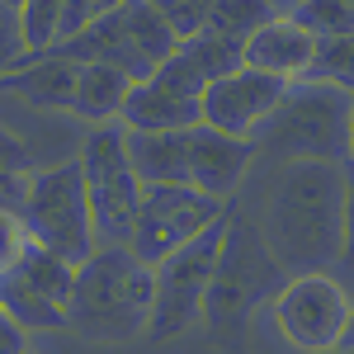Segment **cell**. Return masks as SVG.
I'll return each instance as SVG.
<instances>
[{"mask_svg": "<svg viewBox=\"0 0 354 354\" xmlns=\"http://www.w3.org/2000/svg\"><path fill=\"white\" fill-rule=\"evenodd\" d=\"M19 222L28 232V245L57 255L62 265H85L95 255V232H90V208H85L81 165L62 161L48 170H33L19 203Z\"/></svg>", "mask_w": 354, "mask_h": 354, "instance_id": "cell-5", "label": "cell"}, {"mask_svg": "<svg viewBox=\"0 0 354 354\" xmlns=\"http://www.w3.org/2000/svg\"><path fill=\"white\" fill-rule=\"evenodd\" d=\"M255 232L274 265L288 274H330L350 245V175L345 165L288 161L279 165Z\"/></svg>", "mask_w": 354, "mask_h": 354, "instance_id": "cell-1", "label": "cell"}, {"mask_svg": "<svg viewBox=\"0 0 354 354\" xmlns=\"http://www.w3.org/2000/svg\"><path fill=\"white\" fill-rule=\"evenodd\" d=\"M24 354H33V350H24Z\"/></svg>", "mask_w": 354, "mask_h": 354, "instance_id": "cell-28", "label": "cell"}, {"mask_svg": "<svg viewBox=\"0 0 354 354\" xmlns=\"http://www.w3.org/2000/svg\"><path fill=\"white\" fill-rule=\"evenodd\" d=\"M255 156L270 151L279 165L288 161H350V90L322 81H298L283 90L279 109L255 128Z\"/></svg>", "mask_w": 354, "mask_h": 354, "instance_id": "cell-3", "label": "cell"}, {"mask_svg": "<svg viewBox=\"0 0 354 354\" xmlns=\"http://www.w3.org/2000/svg\"><path fill=\"white\" fill-rule=\"evenodd\" d=\"M203 90H208V76L175 48L147 81H137L128 90L118 128L123 133H189V128H198Z\"/></svg>", "mask_w": 354, "mask_h": 354, "instance_id": "cell-9", "label": "cell"}, {"mask_svg": "<svg viewBox=\"0 0 354 354\" xmlns=\"http://www.w3.org/2000/svg\"><path fill=\"white\" fill-rule=\"evenodd\" d=\"M57 15H62V0H28V5H19L24 57H48L57 48Z\"/></svg>", "mask_w": 354, "mask_h": 354, "instance_id": "cell-22", "label": "cell"}, {"mask_svg": "<svg viewBox=\"0 0 354 354\" xmlns=\"http://www.w3.org/2000/svg\"><path fill=\"white\" fill-rule=\"evenodd\" d=\"M24 250H28V232H24V222H19V213L0 208V274L15 270Z\"/></svg>", "mask_w": 354, "mask_h": 354, "instance_id": "cell-25", "label": "cell"}, {"mask_svg": "<svg viewBox=\"0 0 354 354\" xmlns=\"http://www.w3.org/2000/svg\"><path fill=\"white\" fill-rule=\"evenodd\" d=\"M24 62V43H19V5H0V76H10Z\"/></svg>", "mask_w": 354, "mask_h": 354, "instance_id": "cell-26", "label": "cell"}, {"mask_svg": "<svg viewBox=\"0 0 354 354\" xmlns=\"http://www.w3.org/2000/svg\"><path fill=\"white\" fill-rule=\"evenodd\" d=\"M156 5H161L170 33H175V48L208 33V0H156Z\"/></svg>", "mask_w": 354, "mask_h": 354, "instance_id": "cell-24", "label": "cell"}, {"mask_svg": "<svg viewBox=\"0 0 354 354\" xmlns=\"http://www.w3.org/2000/svg\"><path fill=\"white\" fill-rule=\"evenodd\" d=\"M71 279L76 270L62 265L57 255L28 245L19 265L0 274V317H10L24 330H62L66 326V302H71Z\"/></svg>", "mask_w": 354, "mask_h": 354, "instance_id": "cell-11", "label": "cell"}, {"mask_svg": "<svg viewBox=\"0 0 354 354\" xmlns=\"http://www.w3.org/2000/svg\"><path fill=\"white\" fill-rule=\"evenodd\" d=\"M28 180H33V156H28V147L0 123V208L19 213Z\"/></svg>", "mask_w": 354, "mask_h": 354, "instance_id": "cell-21", "label": "cell"}, {"mask_svg": "<svg viewBox=\"0 0 354 354\" xmlns=\"http://www.w3.org/2000/svg\"><path fill=\"white\" fill-rule=\"evenodd\" d=\"M350 62H354L350 38H326V43H317V57H312V66H307V81L350 90Z\"/></svg>", "mask_w": 354, "mask_h": 354, "instance_id": "cell-23", "label": "cell"}, {"mask_svg": "<svg viewBox=\"0 0 354 354\" xmlns=\"http://www.w3.org/2000/svg\"><path fill=\"white\" fill-rule=\"evenodd\" d=\"M312 57H317V38L302 33V28L283 15V5H279L274 19H265V24L241 43V66L245 71H260V76H270V81H279V85L307 81Z\"/></svg>", "mask_w": 354, "mask_h": 354, "instance_id": "cell-14", "label": "cell"}, {"mask_svg": "<svg viewBox=\"0 0 354 354\" xmlns=\"http://www.w3.org/2000/svg\"><path fill=\"white\" fill-rule=\"evenodd\" d=\"M128 90H133V81L123 71H113V66H76L71 109L66 113H76L90 128H109V123H118V113H123Z\"/></svg>", "mask_w": 354, "mask_h": 354, "instance_id": "cell-17", "label": "cell"}, {"mask_svg": "<svg viewBox=\"0 0 354 354\" xmlns=\"http://www.w3.org/2000/svg\"><path fill=\"white\" fill-rule=\"evenodd\" d=\"M274 15H279V5H270V0H213L208 5V28L232 38V43H245Z\"/></svg>", "mask_w": 354, "mask_h": 354, "instance_id": "cell-20", "label": "cell"}, {"mask_svg": "<svg viewBox=\"0 0 354 354\" xmlns=\"http://www.w3.org/2000/svg\"><path fill=\"white\" fill-rule=\"evenodd\" d=\"M151 322V270L128 250H95L76 265L71 302H66V330L100 345H128L147 335Z\"/></svg>", "mask_w": 354, "mask_h": 354, "instance_id": "cell-2", "label": "cell"}, {"mask_svg": "<svg viewBox=\"0 0 354 354\" xmlns=\"http://www.w3.org/2000/svg\"><path fill=\"white\" fill-rule=\"evenodd\" d=\"M283 15H288L302 33H312L317 43H326V38H350L354 33V5L350 0H293V5H283Z\"/></svg>", "mask_w": 354, "mask_h": 354, "instance_id": "cell-19", "label": "cell"}, {"mask_svg": "<svg viewBox=\"0 0 354 354\" xmlns=\"http://www.w3.org/2000/svg\"><path fill=\"white\" fill-rule=\"evenodd\" d=\"M274 330L298 354H330L350 340V288L335 274H293L270 298Z\"/></svg>", "mask_w": 354, "mask_h": 354, "instance_id": "cell-7", "label": "cell"}, {"mask_svg": "<svg viewBox=\"0 0 354 354\" xmlns=\"http://www.w3.org/2000/svg\"><path fill=\"white\" fill-rule=\"evenodd\" d=\"M255 165V142L250 137H227L213 128H189V189L213 198V203H232V194L245 185Z\"/></svg>", "mask_w": 354, "mask_h": 354, "instance_id": "cell-13", "label": "cell"}, {"mask_svg": "<svg viewBox=\"0 0 354 354\" xmlns=\"http://www.w3.org/2000/svg\"><path fill=\"white\" fill-rule=\"evenodd\" d=\"M283 283H288V274L274 265V255L265 250L255 222L227 203L218 265H213L208 293H203V322H213V326H236L255 307H265Z\"/></svg>", "mask_w": 354, "mask_h": 354, "instance_id": "cell-4", "label": "cell"}, {"mask_svg": "<svg viewBox=\"0 0 354 354\" xmlns=\"http://www.w3.org/2000/svg\"><path fill=\"white\" fill-rule=\"evenodd\" d=\"M222 213H227L222 203L194 194L189 185L185 189H142L133 236H128V255H137L151 270V265H161L165 255H175L180 245H189L194 236H203Z\"/></svg>", "mask_w": 354, "mask_h": 354, "instance_id": "cell-10", "label": "cell"}, {"mask_svg": "<svg viewBox=\"0 0 354 354\" xmlns=\"http://www.w3.org/2000/svg\"><path fill=\"white\" fill-rule=\"evenodd\" d=\"M81 185H85V208H90V232H95V250H128L133 236V218L142 203V185H137L133 165L123 156V128H90L81 142Z\"/></svg>", "mask_w": 354, "mask_h": 354, "instance_id": "cell-6", "label": "cell"}, {"mask_svg": "<svg viewBox=\"0 0 354 354\" xmlns=\"http://www.w3.org/2000/svg\"><path fill=\"white\" fill-rule=\"evenodd\" d=\"M283 90H288V85L270 81V76H260V71L236 66V71L218 76V81L203 90V100H198V123L213 128V133H227V137H255V128L279 109Z\"/></svg>", "mask_w": 354, "mask_h": 354, "instance_id": "cell-12", "label": "cell"}, {"mask_svg": "<svg viewBox=\"0 0 354 354\" xmlns=\"http://www.w3.org/2000/svg\"><path fill=\"white\" fill-rule=\"evenodd\" d=\"M71 85H76V66L66 57H24L10 76H0V95H15L33 109H71Z\"/></svg>", "mask_w": 354, "mask_h": 354, "instance_id": "cell-16", "label": "cell"}, {"mask_svg": "<svg viewBox=\"0 0 354 354\" xmlns=\"http://www.w3.org/2000/svg\"><path fill=\"white\" fill-rule=\"evenodd\" d=\"M28 350V335L10 317H0V354H24Z\"/></svg>", "mask_w": 354, "mask_h": 354, "instance_id": "cell-27", "label": "cell"}, {"mask_svg": "<svg viewBox=\"0 0 354 354\" xmlns=\"http://www.w3.org/2000/svg\"><path fill=\"white\" fill-rule=\"evenodd\" d=\"M222 218L203 236H194L175 255H165L161 265H151V322H147L151 340H175L203 322V293H208V279L218 265Z\"/></svg>", "mask_w": 354, "mask_h": 354, "instance_id": "cell-8", "label": "cell"}, {"mask_svg": "<svg viewBox=\"0 0 354 354\" xmlns=\"http://www.w3.org/2000/svg\"><path fill=\"white\" fill-rule=\"evenodd\" d=\"M123 156L142 189L189 185V133H123Z\"/></svg>", "mask_w": 354, "mask_h": 354, "instance_id": "cell-15", "label": "cell"}, {"mask_svg": "<svg viewBox=\"0 0 354 354\" xmlns=\"http://www.w3.org/2000/svg\"><path fill=\"white\" fill-rule=\"evenodd\" d=\"M118 19H123L128 43L137 48V57H142L151 71L175 53V33H170V24H165L156 0H118Z\"/></svg>", "mask_w": 354, "mask_h": 354, "instance_id": "cell-18", "label": "cell"}]
</instances>
